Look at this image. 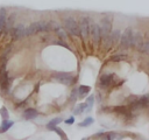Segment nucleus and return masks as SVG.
<instances>
[{
	"label": "nucleus",
	"mask_w": 149,
	"mask_h": 140,
	"mask_svg": "<svg viewBox=\"0 0 149 140\" xmlns=\"http://www.w3.org/2000/svg\"><path fill=\"white\" fill-rule=\"evenodd\" d=\"M15 20H16V14L15 13H10L9 15H7L6 18V22H5V27H3V30H2V34L5 36H8L14 27V23H15Z\"/></svg>",
	"instance_id": "nucleus-8"
},
{
	"label": "nucleus",
	"mask_w": 149,
	"mask_h": 140,
	"mask_svg": "<svg viewBox=\"0 0 149 140\" xmlns=\"http://www.w3.org/2000/svg\"><path fill=\"white\" fill-rule=\"evenodd\" d=\"M113 78H114V75L113 74H105V75H102L101 78H100V85H102V86L109 85L112 83Z\"/></svg>",
	"instance_id": "nucleus-12"
},
{
	"label": "nucleus",
	"mask_w": 149,
	"mask_h": 140,
	"mask_svg": "<svg viewBox=\"0 0 149 140\" xmlns=\"http://www.w3.org/2000/svg\"><path fill=\"white\" fill-rule=\"evenodd\" d=\"M93 102H94V97H93V96H90V97L87 98V100H86V105L91 108L92 105H93Z\"/></svg>",
	"instance_id": "nucleus-27"
},
{
	"label": "nucleus",
	"mask_w": 149,
	"mask_h": 140,
	"mask_svg": "<svg viewBox=\"0 0 149 140\" xmlns=\"http://www.w3.org/2000/svg\"><path fill=\"white\" fill-rule=\"evenodd\" d=\"M70 99H71L72 102L77 99V90H72V92H71V97H70Z\"/></svg>",
	"instance_id": "nucleus-29"
},
{
	"label": "nucleus",
	"mask_w": 149,
	"mask_h": 140,
	"mask_svg": "<svg viewBox=\"0 0 149 140\" xmlns=\"http://www.w3.org/2000/svg\"><path fill=\"white\" fill-rule=\"evenodd\" d=\"M88 33L91 34L93 41H94L95 43H99V41H100V38H101L99 24H98V23H91V24H90V30H88Z\"/></svg>",
	"instance_id": "nucleus-10"
},
{
	"label": "nucleus",
	"mask_w": 149,
	"mask_h": 140,
	"mask_svg": "<svg viewBox=\"0 0 149 140\" xmlns=\"http://www.w3.org/2000/svg\"><path fill=\"white\" fill-rule=\"evenodd\" d=\"M90 86H86V85H81V86H79V89L77 90V92L79 93V97H84L86 93H88L90 92Z\"/></svg>",
	"instance_id": "nucleus-18"
},
{
	"label": "nucleus",
	"mask_w": 149,
	"mask_h": 140,
	"mask_svg": "<svg viewBox=\"0 0 149 140\" xmlns=\"http://www.w3.org/2000/svg\"><path fill=\"white\" fill-rule=\"evenodd\" d=\"M109 37H111V40H112V43L115 44V43L120 40V30H119V29H115V30L111 32Z\"/></svg>",
	"instance_id": "nucleus-16"
},
{
	"label": "nucleus",
	"mask_w": 149,
	"mask_h": 140,
	"mask_svg": "<svg viewBox=\"0 0 149 140\" xmlns=\"http://www.w3.org/2000/svg\"><path fill=\"white\" fill-rule=\"evenodd\" d=\"M78 27H79V35H81L84 38H86L90 33V20L87 16H81L80 20H79V23H78Z\"/></svg>",
	"instance_id": "nucleus-6"
},
{
	"label": "nucleus",
	"mask_w": 149,
	"mask_h": 140,
	"mask_svg": "<svg viewBox=\"0 0 149 140\" xmlns=\"http://www.w3.org/2000/svg\"><path fill=\"white\" fill-rule=\"evenodd\" d=\"M133 29L130 27H127L122 35H120V48L127 49L129 47H133Z\"/></svg>",
	"instance_id": "nucleus-2"
},
{
	"label": "nucleus",
	"mask_w": 149,
	"mask_h": 140,
	"mask_svg": "<svg viewBox=\"0 0 149 140\" xmlns=\"http://www.w3.org/2000/svg\"><path fill=\"white\" fill-rule=\"evenodd\" d=\"M99 27H100V35L105 40L112 32V20L109 18H107V16L102 18L101 21H100Z\"/></svg>",
	"instance_id": "nucleus-5"
},
{
	"label": "nucleus",
	"mask_w": 149,
	"mask_h": 140,
	"mask_svg": "<svg viewBox=\"0 0 149 140\" xmlns=\"http://www.w3.org/2000/svg\"><path fill=\"white\" fill-rule=\"evenodd\" d=\"M137 99H139V97H137V96L132 94V96H129V97L127 98V102H128L132 106H135V105H136V103H137Z\"/></svg>",
	"instance_id": "nucleus-21"
},
{
	"label": "nucleus",
	"mask_w": 149,
	"mask_h": 140,
	"mask_svg": "<svg viewBox=\"0 0 149 140\" xmlns=\"http://www.w3.org/2000/svg\"><path fill=\"white\" fill-rule=\"evenodd\" d=\"M52 130H54V131H55L56 133H58V134H59V135H61L62 138H66V136H65V134H64V133L62 132V130H61V128H58V127H56V126H55V127H54Z\"/></svg>",
	"instance_id": "nucleus-28"
},
{
	"label": "nucleus",
	"mask_w": 149,
	"mask_h": 140,
	"mask_svg": "<svg viewBox=\"0 0 149 140\" xmlns=\"http://www.w3.org/2000/svg\"><path fill=\"white\" fill-rule=\"evenodd\" d=\"M37 116H38V112H37L35 108H27V110H24V112H23V118H24L26 120H33V119H35Z\"/></svg>",
	"instance_id": "nucleus-11"
},
{
	"label": "nucleus",
	"mask_w": 149,
	"mask_h": 140,
	"mask_svg": "<svg viewBox=\"0 0 149 140\" xmlns=\"http://www.w3.org/2000/svg\"><path fill=\"white\" fill-rule=\"evenodd\" d=\"M126 58V55H114L113 57H112V61H114V62H119V61H122V60H125Z\"/></svg>",
	"instance_id": "nucleus-24"
},
{
	"label": "nucleus",
	"mask_w": 149,
	"mask_h": 140,
	"mask_svg": "<svg viewBox=\"0 0 149 140\" xmlns=\"http://www.w3.org/2000/svg\"><path fill=\"white\" fill-rule=\"evenodd\" d=\"M0 114L3 119H8V112H7V108L6 107H1L0 110Z\"/></svg>",
	"instance_id": "nucleus-25"
},
{
	"label": "nucleus",
	"mask_w": 149,
	"mask_h": 140,
	"mask_svg": "<svg viewBox=\"0 0 149 140\" xmlns=\"http://www.w3.org/2000/svg\"><path fill=\"white\" fill-rule=\"evenodd\" d=\"M93 121H94V120H93V118H86L83 123H80V124H79V126H84V127H86V126H90Z\"/></svg>",
	"instance_id": "nucleus-23"
},
{
	"label": "nucleus",
	"mask_w": 149,
	"mask_h": 140,
	"mask_svg": "<svg viewBox=\"0 0 149 140\" xmlns=\"http://www.w3.org/2000/svg\"><path fill=\"white\" fill-rule=\"evenodd\" d=\"M73 120H74V119L71 117V118H69L68 120H65V123H66V124H72V123H73Z\"/></svg>",
	"instance_id": "nucleus-31"
},
{
	"label": "nucleus",
	"mask_w": 149,
	"mask_h": 140,
	"mask_svg": "<svg viewBox=\"0 0 149 140\" xmlns=\"http://www.w3.org/2000/svg\"><path fill=\"white\" fill-rule=\"evenodd\" d=\"M9 35L12 36L13 40H20V38L24 37L26 36V26L23 23H17L16 26L13 27Z\"/></svg>",
	"instance_id": "nucleus-7"
},
{
	"label": "nucleus",
	"mask_w": 149,
	"mask_h": 140,
	"mask_svg": "<svg viewBox=\"0 0 149 140\" xmlns=\"http://www.w3.org/2000/svg\"><path fill=\"white\" fill-rule=\"evenodd\" d=\"M6 18H7L6 8H0V34H2V30H3V27H5V22H6Z\"/></svg>",
	"instance_id": "nucleus-14"
},
{
	"label": "nucleus",
	"mask_w": 149,
	"mask_h": 140,
	"mask_svg": "<svg viewBox=\"0 0 149 140\" xmlns=\"http://www.w3.org/2000/svg\"><path fill=\"white\" fill-rule=\"evenodd\" d=\"M62 121V119L61 118H55V119H52V120H50L48 124H47V128H49V130H52L55 126H57L59 123Z\"/></svg>",
	"instance_id": "nucleus-19"
},
{
	"label": "nucleus",
	"mask_w": 149,
	"mask_h": 140,
	"mask_svg": "<svg viewBox=\"0 0 149 140\" xmlns=\"http://www.w3.org/2000/svg\"><path fill=\"white\" fill-rule=\"evenodd\" d=\"M64 29L70 33L73 36H79V27H78V22L73 19V18H66L64 20Z\"/></svg>",
	"instance_id": "nucleus-3"
},
{
	"label": "nucleus",
	"mask_w": 149,
	"mask_h": 140,
	"mask_svg": "<svg viewBox=\"0 0 149 140\" xmlns=\"http://www.w3.org/2000/svg\"><path fill=\"white\" fill-rule=\"evenodd\" d=\"M81 112H84V108H83V104H80V105H78L74 110H73V113L74 114H80Z\"/></svg>",
	"instance_id": "nucleus-26"
},
{
	"label": "nucleus",
	"mask_w": 149,
	"mask_h": 140,
	"mask_svg": "<svg viewBox=\"0 0 149 140\" xmlns=\"http://www.w3.org/2000/svg\"><path fill=\"white\" fill-rule=\"evenodd\" d=\"M114 110H115L118 113H121V114H125V116L129 114V110H128V107H126V106H118V107H114Z\"/></svg>",
	"instance_id": "nucleus-20"
},
{
	"label": "nucleus",
	"mask_w": 149,
	"mask_h": 140,
	"mask_svg": "<svg viewBox=\"0 0 149 140\" xmlns=\"http://www.w3.org/2000/svg\"><path fill=\"white\" fill-rule=\"evenodd\" d=\"M149 106V94H144L137 99V103L134 107H147Z\"/></svg>",
	"instance_id": "nucleus-13"
},
{
	"label": "nucleus",
	"mask_w": 149,
	"mask_h": 140,
	"mask_svg": "<svg viewBox=\"0 0 149 140\" xmlns=\"http://www.w3.org/2000/svg\"><path fill=\"white\" fill-rule=\"evenodd\" d=\"M52 78L55 80L59 82L61 84H64V85H71L74 82V77L68 72H54Z\"/></svg>",
	"instance_id": "nucleus-4"
},
{
	"label": "nucleus",
	"mask_w": 149,
	"mask_h": 140,
	"mask_svg": "<svg viewBox=\"0 0 149 140\" xmlns=\"http://www.w3.org/2000/svg\"><path fill=\"white\" fill-rule=\"evenodd\" d=\"M13 121H10V120H8V119H3V121H2V124H1V127H0V132H6V131H8L12 126H13Z\"/></svg>",
	"instance_id": "nucleus-15"
},
{
	"label": "nucleus",
	"mask_w": 149,
	"mask_h": 140,
	"mask_svg": "<svg viewBox=\"0 0 149 140\" xmlns=\"http://www.w3.org/2000/svg\"><path fill=\"white\" fill-rule=\"evenodd\" d=\"M105 138H107V139H114L115 136H116V134L115 133H112V132H109V133H107L106 135H104Z\"/></svg>",
	"instance_id": "nucleus-30"
},
{
	"label": "nucleus",
	"mask_w": 149,
	"mask_h": 140,
	"mask_svg": "<svg viewBox=\"0 0 149 140\" xmlns=\"http://www.w3.org/2000/svg\"><path fill=\"white\" fill-rule=\"evenodd\" d=\"M140 50H141V51H143V52H146V54H149V40L142 43V46H141V49H140Z\"/></svg>",
	"instance_id": "nucleus-22"
},
{
	"label": "nucleus",
	"mask_w": 149,
	"mask_h": 140,
	"mask_svg": "<svg viewBox=\"0 0 149 140\" xmlns=\"http://www.w3.org/2000/svg\"><path fill=\"white\" fill-rule=\"evenodd\" d=\"M55 32H56V34L58 35V37L59 38H66L68 37V35H66V33H65V29L64 28H62V27H59V26H57L55 29H54Z\"/></svg>",
	"instance_id": "nucleus-17"
},
{
	"label": "nucleus",
	"mask_w": 149,
	"mask_h": 140,
	"mask_svg": "<svg viewBox=\"0 0 149 140\" xmlns=\"http://www.w3.org/2000/svg\"><path fill=\"white\" fill-rule=\"evenodd\" d=\"M50 30V23L45 21H36L30 23L28 27H26V36H31L40 32H48Z\"/></svg>",
	"instance_id": "nucleus-1"
},
{
	"label": "nucleus",
	"mask_w": 149,
	"mask_h": 140,
	"mask_svg": "<svg viewBox=\"0 0 149 140\" xmlns=\"http://www.w3.org/2000/svg\"><path fill=\"white\" fill-rule=\"evenodd\" d=\"M0 86L2 91H8L9 86H10V78L8 76V72L6 69H1L0 70Z\"/></svg>",
	"instance_id": "nucleus-9"
}]
</instances>
